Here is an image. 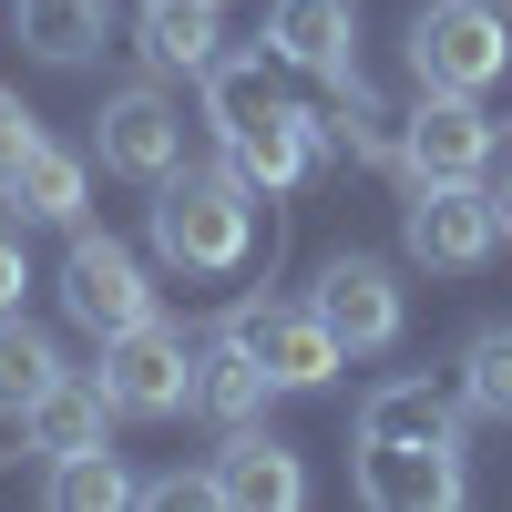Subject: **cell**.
<instances>
[{"mask_svg":"<svg viewBox=\"0 0 512 512\" xmlns=\"http://www.w3.org/2000/svg\"><path fill=\"white\" fill-rule=\"evenodd\" d=\"M205 123H216V144L246 185H308L318 175V113L277 93V52H226L216 72H205Z\"/></svg>","mask_w":512,"mask_h":512,"instance_id":"6da1fadb","label":"cell"},{"mask_svg":"<svg viewBox=\"0 0 512 512\" xmlns=\"http://www.w3.org/2000/svg\"><path fill=\"white\" fill-rule=\"evenodd\" d=\"M82 195H93V164H82L72 144L41 134L31 164L11 175V205H21V226H82Z\"/></svg>","mask_w":512,"mask_h":512,"instance_id":"d6986e66","label":"cell"},{"mask_svg":"<svg viewBox=\"0 0 512 512\" xmlns=\"http://www.w3.org/2000/svg\"><path fill=\"white\" fill-rule=\"evenodd\" d=\"M62 308H72V328H93V338L154 318V287H144V267H134V246L72 226V246H62Z\"/></svg>","mask_w":512,"mask_h":512,"instance_id":"ba28073f","label":"cell"},{"mask_svg":"<svg viewBox=\"0 0 512 512\" xmlns=\"http://www.w3.org/2000/svg\"><path fill=\"white\" fill-rule=\"evenodd\" d=\"M113 400H103V379H52V390H41L31 410H21V441L41 451V461H72V451H103V431H113Z\"/></svg>","mask_w":512,"mask_h":512,"instance_id":"5bb4252c","label":"cell"},{"mask_svg":"<svg viewBox=\"0 0 512 512\" xmlns=\"http://www.w3.org/2000/svg\"><path fill=\"white\" fill-rule=\"evenodd\" d=\"M410 256L431 277H482L492 246H502V205L482 185H410V216H400Z\"/></svg>","mask_w":512,"mask_h":512,"instance_id":"52a82bcc","label":"cell"},{"mask_svg":"<svg viewBox=\"0 0 512 512\" xmlns=\"http://www.w3.org/2000/svg\"><path fill=\"white\" fill-rule=\"evenodd\" d=\"M492 205H502V236H512V175H502V185H492Z\"/></svg>","mask_w":512,"mask_h":512,"instance_id":"d4e9b609","label":"cell"},{"mask_svg":"<svg viewBox=\"0 0 512 512\" xmlns=\"http://www.w3.org/2000/svg\"><path fill=\"white\" fill-rule=\"evenodd\" d=\"M226 338L277 379V390H328L338 369H349V349L328 338L318 308H277V297H246V308H226Z\"/></svg>","mask_w":512,"mask_h":512,"instance_id":"8992f818","label":"cell"},{"mask_svg":"<svg viewBox=\"0 0 512 512\" xmlns=\"http://www.w3.org/2000/svg\"><path fill=\"white\" fill-rule=\"evenodd\" d=\"M359 451H461V400H441L431 379H390L359 400Z\"/></svg>","mask_w":512,"mask_h":512,"instance_id":"7c38bea8","label":"cell"},{"mask_svg":"<svg viewBox=\"0 0 512 512\" xmlns=\"http://www.w3.org/2000/svg\"><path fill=\"white\" fill-rule=\"evenodd\" d=\"M308 308L328 318V338H338V349H349V359H379V349H400V277L390 267H379V256H338V267L318 277V297H308Z\"/></svg>","mask_w":512,"mask_h":512,"instance_id":"30bf717a","label":"cell"},{"mask_svg":"<svg viewBox=\"0 0 512 512\" xmlns=\"http://www.w3.org/2000/svg\"><path fill=\"white\" fill-rule=\"evenodd\" d=\"M482 164H492L482 93H420L400 113V175L410 185H482Z\"/></svg>","mask_w":512,"mask_h":512,"instance_id":"5b68a950","label":"cell"},{"mask_svg":"<svg viewBox=\"0 0 512 512\" xmlns=\"http://www.w3.org/2000/svg\"><path fill=\"white\" fill-rule=\"evenodd\" d=\"M461 400L482 420H512V328H482L472 349H461Z\"/></svg>","mask_w":512,"mask_h":512,"instance_id":"7402d4cb","label":"cell"},{"mask_svg":"<svg viewBox=\"0 0 512 512\" xmlns=\"http://www.w3.org/2000/svg\"><path fill=\"white\" fill-rule=\"evenodd\" d=\"M11 31H21V52H31V62L72 72V62H93V52H103L113 0H11Z\"/></svg>","mask_w":512,"mask_h":512,"instance_id":"ac0fdd59","label":"cell"},{"mask_svg":"<svg viewBox=\"0 0 512 512\" xmlns=\"http://www.w3.org/2000/svg\"><path fill=\"white\" fill-rule=\"evenodd\" d=\"M154 256L175 277H236L256 256V185L236 164H175V175L154 185Z\"/></svg>","mask_w":512,"mask_h":512,"instance_id":"7a4b0ae2","label":"cell"},{"mask_svg":"<svg viewBox=\"0 0 512 512\" xmlns=\"http://www.w3.org/2000/svg\"><path fill=\"white\" fill-rule=\"evenodd\" d=\"M21 287H31V267H21V236L0 226V308H21Z\"/></svg>","mask_w":512,"mask_h":512,"instance_id":"cb8c5ba5","label":"cell"},{"mask_svg":"<svg viewBox=\"0 0 512 512\" xmlns=\"http://www.w3.org/2000/svg\"><path fill=\"white\" fill-rule=\"evenodd\" d=\"M267 52H277L287 72L349 82V72H359V21H349V0H267Z\"/></svg>","mask_w":512,"mask_h":512,"instance_id":"8fae6325","label":"cell"},{"mask_svg":"<svg viewBox=\"0 0 512 512\" xmlns=\"http://www.w3.org/2000/svg\"><path fill=\"white\" fill-rule=\"evenodd\" d=\"M103 400L123 420H175L195 400V338L185 328H164V318H134V328H113L103 338Z\"/></svg>","mask_w":512,"mask_h":512,"instance_id":"277c9868","label":"cell"},{"mask_svg":"<svg viewBox=\"0 0 512 512\" xmlns=\"http://www.w3.org/2000/svg\"><path fill=\"white\" fill-rule=\"evenodd\" d=\"M31 144H41V113L11 93V82H0V195H11V175L31 164Z\"/></svg>","mask_w":512,"mask_h":512,"instance_id":"603a6c76","label":"cell"},{"mask_svg":"<svg viewBox=\"0 0 512 512\" xmlns=\"http://www.w3.org/2000/svg\"><path fill=\"white\" fill-rule=\"evenodd\" d=\"M410 72H420V93H492L512 72V0H420Z\"/></svg>","mask_w":512,"mask_h":512,"instance_id":"3957f363","label":"cell"},{"mask_svg":"<svg viewBox=\"0 0 512 512\" xmlns=\"http://www.w3.org/2000/svg\"><path fill=\"white\" fill-rule=\"evenodd\" d=\"M216 502H236V512H297L308 502V472H297V451L277 441V431H226V451H216Z\"/></svg>","mask_w":512,"mask_h":512,"instance_id":"4fadbf2b","label":"cell"},{"mask_svg":"<svg viewBox=\"0 0 512 512\" xmlns=\"http://www.w3.org/2000/svg\"><path fill=\"white\" fill-rule=\"evenodd\" d=\"M52 379H62V349H52L21 308H0V420H21Z\"/></svg>","mask_w":512,"mask_h":512,"instance_id":"ffe728a7","label":"cell"},{"mask_svg":"<svg viewBox=\"0 0 512 512\" xmlns=\"http://www.w3.org/2000/svg\"><path fill=\"white\" fill-rule=\"evenodd\" d=\"M93 154L103 175H134V185H164L185 164V113L154 93V82H123V93L93 113Z\"/></svg>","mask_w":512,"mask_h":512,"instance_id":"9c48e42d","label":"cell"},{"mask_svg":"<svg viewBox=\"0 0 512 512\" xmlns=\"http://www.w3.org/2000/svg\"><path fill=\"white\" fill-rule=\"evenodd\" d=\"M359 492L379 512H451L461 502V451H359Z\"/></svg>","mask_w":512,"mask_h":512,"instance_id":"9a60e30c","label":"cell"},{"mask_svg":"<svg viewBox=\"0 0 512 512\" xmlns=\"http://www.w3.org/2000/svg\"><path fill=\"white\" fill-rule=\"evenodd\" d=\"M267 400H277V379H267V369H256L236 338L216 328V338L195 349V400H185V410H205L216 431H246V420H267Z\"/></svg>","mask_w":512,"mask_h":512,"instance_id":"e0dca14e","label":"cell"},{"mask_svg":"<svg viewBox=\"0 0 512 512\" xmlns=\"http://www.w3.org/2000/svg\"><path fill=\"white\" fill-rule=\"evenodd\" d=\"M52 512H113V502H134V482H123V461L113 451H72V461H52Z\"/></svg>","mask_w":512,"mask_h":512,"instance_id":"44dd1931","label":"cell"},{"mask_svg":"<svg viewBox=\"0 0 512 512\" xmlns=\"http://www.w3.org/2000/svg\"><path fill=\"white\" fill-rule=\"evenodd\" d=\"M216 11H226V0H144V21H134V31H144V62L205 82V72L226 62V21H216Z\"/></svg>","mask_w":512,"mask_h":512,"instance_id":"2e32d148","label":"cell"}]
</instances>
